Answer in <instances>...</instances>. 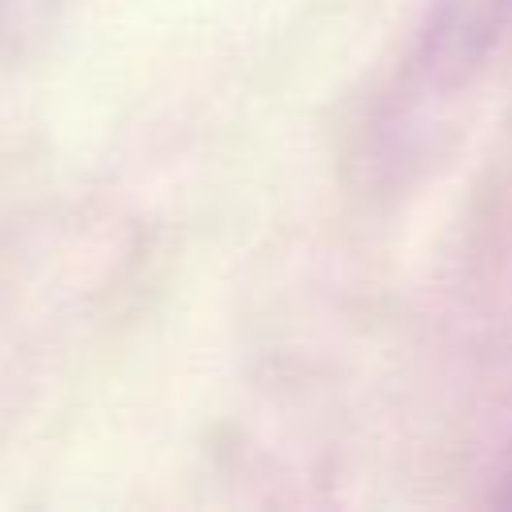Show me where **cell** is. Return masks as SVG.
<instances>
[{
	"label": "cell",
	"mask_w": 512,
	"mask_h": 512,
	"mask_svg": "<svg viewBox=\"0 0 512 512\" xmlns=\"http://www.w3.org/2000/svg\"><path fill=\"white\" fill-rule=\"evenodd\" d=\"M512 20V0H432L420 64L436 84H460Z\"/></svg>",
	"instance_id": "1"
}]
</instances>
